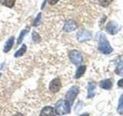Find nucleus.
Listing matches in <instances>:
<instances>
[{"label":"nucleus","instance_id":"nucleus-1","mask_svg":"<svg viewBox=\"0 0 123 116\" xmlns=\"http://www.w3.org/2000/svg\"><path fill=\"white\" fill-rule=\"evenodd\" d=\"M99 44H98V50L104 54H109L112 52V47L110 46L109 41L107 40L105 36L102 33L99 34Z\"/></svg>","mask_w":123,"mask_h":116},{"label":"nucleus","instance_id":"nucleus-2","mask_svg":"<svg viewBox=\"0 0 123 116\" xmlns=\"http://www.w3.org/2000/svg\"><path fill=\"white\" fill-rule=\"evenodd\" d=\"M55 113L59 115H64L68 114L71 111V105L67 101L61 100L55 104Z\"/></svg>","mask_w":123,"mask_h":116},{"label":"nucleus","instance_id":"nucleus-3","mask_svg":"<svg viewBox=\"0 0 123 116\" xmlns=\"http://www.w3.org/2000/svg\"><path fill=\"white\" fill-rule=\"evenodd\" d=\"M79 92V88L77 86H73L71 88H69V90L67 91L66 94H65V101H67L71 105L74 102V100L76 98V96L78 95Z\"/></svg>","mask_w":123,"mask_h":116},{"label":"nucleus","instance_id":"nucleus-4","mask_svg":"<svg viewBox=\"0 0 123 116\" xmlns=\"http://www.w3.org/2000/svg\"><path fill=\"white\" fill-rule=\"evenodd\" d=\"M69 58H70V60L72 61V63L77 66L80 65L82 63V60H83L82 53L75 50H72V51L69 53Z\"/></svg>","mask_w":123,"mask_h":116},{"label":"nucleus","instance_id":"nucleus-5","mask_svg":"<svg viewBox=\"0 0 123 116\" xmlns=\"http://www.w3.org/2000/svg\"><path fill=\"white\" fill-rule=\"evenodd\" d=\"M118 29H119V26H118V24L117 22L111 21V22H109L107 24V26H106L107 32L110 34H111V35L116 34L118 33Z\"/></svg>","mask_w":123,"mask_h":116},{"label":"nucleus","instance_id":"nucleus-6","mask_svg":"<svg viewBox=\"0 0 123 116\" xmlns=\"http://www.w3.org/2000/svg\"><path fill=\"white\" fill-rule=\"evenodd\" d=\"M62 87L61 81L59 78H55L51 81V83L49 84V90L53 93L58 92Z\"/></svg>","mask_w":123,"mask_h":116},{"label":"nucleus","instance_id":"nucleus-7","mask_svg":"<svg viewBox=\"0 0 123 116\" xmlns=\"http://www.w3.org/2000/svg\"><path fill=\"white\" fill-rule=\"evenodd\" d=\"M91 33L87 30H82L77 33V39L79 42L88 41L91 39Z\"/></svg>","mask_w":123,"mask_h":116},{"label":"nucleus","instance_id":"nucleus-8","mask_svg":"<svg viewBox=\"0 0 123 116\" xmlns=\"http://www.w3.org/2000/svg\"><path fill=\"white\" fill-rule=\"evenodd\" d=\"M77 27H78V25H77V23L75 21L68 20L65 23V25L63 26V30L65 32L69 33V32H72V31L75 30L77 29Z\"/></svg>","mask_w":123,"mask_h":116},{"label":"nucleus","instance_id":"nucleus-9","mask_svg":"<svg viewBox=\"0 0 123 116\" xmlns=\"http://www.w3.org/2000/svg\"><path fill=\"white\" fill-rule=\"evenodd\" d=\"M56 113L52 107H45L41 111V116H55Z\"/></svg>","mask_w":123,"mask_h":116},{"label":"nucleus","instance_id":"nucleus-10","mask_svg":"<svg viewBox=\"0 0 123 116\" xmlns=\"http://www.w3.org/2000/svg\"><path fill=\"white\" fill-rule=\"evenodd\" d=\"M14 41H15V37L14 36H12L10 37L9 40H8L6 43L5 46H4V49H3V51L5 53H8L9 50L12 49V46L14 44Z\"/></svg>","mask_w":123,"mask_h":116},{"label":"nucleus","instance_id":"nucleus-11","mask_svg":"<svg viewBox=\"0 0 123 116\" xmlns=\"http://www.w3.org/2000/svg\"><path fill=\"white\" fill-rule=\"evenodd\" d=\"M96 85L94 82H91L88 84V98H92L95 96V90Z\"/></svg>","mask_w":123,"mask_h":116},{"label":"nucleus","instance_id":"nucleus-12","mask_svg":"<svg viewBox=\"0 0 123 116\" xmlns=\"http://www.w3.org/2000/svg\"><path fill=\"white\" fill-rule=\"evenodd\" d=\"M112 86V82L110 79H106L102 80L101 83H100V87L103 89H105V90H109V89Z\"/></svg>","mask_w":123,"mask_h":116},{"label":"nucleus","instance_id":"nucleus-13","mask_svg":"<svg viewBox=\"0 0 123 116\" xmlns=\"http://www.w3.org/2000/svg\"><path fill=\"white\" fill-rule=\"evenodd\" d=\"M86 67L84 65L79 67V68L77 69V71H76L75 75V78H80V77L84 74V73L86 72Z\"/></svg>","mask_w":123,"mask_h":116},{"label":"nucleus","instance_id":"nucleus-14","mask_svg":"<svg viewBox=\"0 0 123 116\" xmlns=\"http://www.w3.org/2000/svg\"><path fill=\"white\" fill-rule=\"evenodd\" d=\"M16 0H0V4L8 8H12Z\"/></svg>","mask_w":123,"mask_h":116},{"label":"nucleus","instance_id":"nucleus-15","mask_svg":"<svg viewBox=\"0 0 123 116\" xmlns=\"http://www.w3.org/2000/svg\"><path fill=\"white\" fill-rule=\"evenodd\" d=\"M26 50H27V46H26V45L23 44V45L22 46V47H21L20 49H19V50H18V51L15 52V57H19L22 56L23 54H24V53H25Z\"/></svg>","mask_w":123,"mask_h":116},{"label":"nucleus","instance_id":"nucleus-16","mask_svg":"<svg viewBox=\"0 0 123 116\" xmlns=\"http://www.w3.org/2000/svg\"><path fill=\"white\" fill-rule=\"evenodd\" d=\"M117 111L119 114H123V94L121 95L120 98H119Z\"/></svg>","mask_w":123,"mask_h":116},{"label":"nucleus","instance_id":"nucleus-17","mask_svg":"<svg viewBox=\"0 0 123 116\" xmlns=\"http://www.w3.org/2000/svg\"><path fill=\"white\" fill-rule=\"evenodd\" d=\"M32 36V40H33V42L36 43V44H38V43H39V42H40V40H41V37H40L39 35H38V33H36V32H33Z\"/></svg>","mask_w":123,"mask_h":116},{"label":"nucleus","instance_id":"nucleus-18","mask_svg":"<svg viewBox=\"0 0 123 116\" xmlns=\"http://www.w3.org/2000/svg\"><path fill=\"white\" fill-rule=\"evenodd\" d=\"M112 1L113 0H99V3L102 6L107 7V6H109L111 2H112Z\"/></svg>","mask_w":123,"mask_h":116},{"label":"nucleus","instance_id":"nucleus-19","mask_svg":"<svg viewBox=\"0 0 123 116\" xmlns=\"http://www.w3.org/2000/svg\"><path fill=\"white\" fill-rule=\"evenodd\" d=\"M116 73L119 75H123V61L120 62L118 66V67L116 69Z\"/></svg>","mask_w":123,"mask_h":116},{"label":"nucleus","instance_id":"nucleus-20","mask_svg":"<svg viewBox=\"0 0 123 116\" xmlns=\"http://www.w3.org/2000/svg\"><path fill=\"white\" fill-rule=\"evenodd\" d=\"M27 33V30L26 29H24V30H22L20 35H19V37L18 39V41H17V44H20L22 42V40L24 39V36H25V35Z\"/></svg>","mask_w":123,"mask_h":116},{"label":"nucleus","instance_id":"nucleus-21","mask_svg":"<svg viewBox=\"0 0 123 116\" xmlns=\"http://www.w3.org/2000/svg\"><path fill=\"white\" fill-rule=\"evenodd\" d=\"M41 18H42V13H39L37 15L36 18L35 19V20H34V22H33V26H37L38 24H39L40 22H41Z\"/></svg>","mask_w":123,"mask_h":116},{"label":"nucleus","instance_id":"nucleus-22","mask_svg":"<svg viewBox=\"0 0 123 116\" xmlns=\"http://www.w3.org/2000/svg\"><path fill=\"white\" fill-rule=\"evenodd\" d=\"M59 1V0H48V2L50 5H55V4Z\"/></svg>","mask_w":123,"mask_h":116},{"label":"nucleus","instance_id":"nucleus-23","mask_svg":"<svg viewBox=\"0 0 123 116\" xmlns=\"http://www.w3.org/2000/svg\"><path fill=\"white\" fill-rule=\"evenodd\" d=\"M118 86L120 87H123V79H121L118 80Z\"/></svg>","mask_w":123,"mask_h":116},{"label":"nucleus","instance_id":"nucleus-24","mask_svg":"<svg viewBox=\"0 0 123 116\" xmlns=\"http://www.w3.org/2000/svg\"><path fill=\"white\" fill-rule=\"evenodd\" d=\"M13 116H23L21 113H16L15 115H14Z\"/></svg>","mask_w":123,"mask_h":116},{"label":"nucleus","instance_id":"nucleus-25","mask_svg":"<svg viewBox=\"0 0 123 116\" xmlns=\"http://www.w3.org/2000/svg\"><path fill=\"white\" fill-rule=\"evenodd\" d=\"M80 116H90L88 114H87V113H85V114H82V115H81Z\"/></svg>","mask_w":123,"mask_h":116},{"label":"nucleus","instance_id":"nucleus-26","mask_svg":"<svg viewBox=\"0 0 123 116\" xmlns=\"http://www.w3.org/2000/svg\"><path fill=\"white\" fill-rule=\"evenodd\" d=\"M1 75H2V73H0V77H1Z\"/></svg>","mask_w":123,"mask_h":116}]
</instances>
